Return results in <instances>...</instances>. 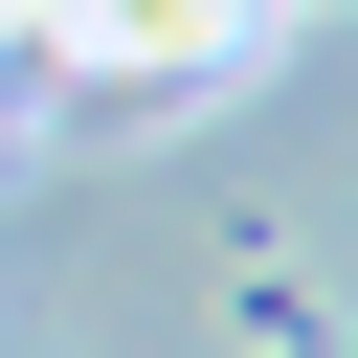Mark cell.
<instances>
[{
    "mask_svg": "<svg viewBox=\"0 0 358 358\" xmlns=\"http://www.w3.org/2000/svg\"><path fill=\"white\" fill-rule=\"evenodd\" d=\"M224 336H246V358H336V291H313V268H268V246H246V268H224Z\"/></svg>",
    "mask_w": 358,
    "mask_h": 358,
    "instance_id": "obj_1",
    "label": "cell"
}]
</instances>
